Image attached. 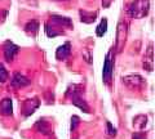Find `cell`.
<instances>
[{
	"label": "cell",
	"mask_w": 155,
	"mask_h": 139,
	"mask_svg": "<svg viewBox=\"0 0 155 139\" xmlns=\"http://www.w3.org/2000/svg\"><path fill=\"white\" fill-rule=\"evenodd\" d=\"M66 97H69L71 99V103L74 106L79 107L80 109H83L85 113H89L91 109L89 106L87 104V102L84 100V98L81 97V88L79 85H71L66 92Z\"/></svg>",
	"instance_id": "1"
},
{
	"label": "cell",
	"mask_w": 155,
	"mask_h": 139,
	"mask_svg": "<svg viewBox=\"0 0 155 139\" xmlns=\"http://www.w3.org/2000/svg\"><path fill=\"white\" fill-rule=\"evenodd\" d=\"M150 11V0H134L128 8V14L132 18H143Z\"/></svg>",
	"instance_id": "2"
},
{
	"label": "cell",
	"mask_w": 155,
	"mask_h": 139,
	"mask_svg": "<svg viewBox=\"0 0 155 139\" xmlns=\"http://www.w3.org/2000/svg\"><path fill=\"white\" fill-rule=\"evenodd\" d=\"M113 74H114V50H110L106 54V58L104 62V70H102V77L105 84H110L113 80Z\"/></svg>",
	"instance_id": "3"
},
{
	"label": "cell",
	"mask_w": 155,
	"mask_h": 139,
	"mask_svg": "<svg viewBox=\"0 0 155 139\" xmlns=\"http://www.w3.org/2000/svg\"><path fill=\"white\" fill-rule=\"evenodd\" d=\"M125 39H127V23L120 21L118 23V30H116V52H122L125 44Z\"/></svg>",
	"instance_id": "4"
},
{
	"label": "cell",
	"mask_w": 155,
	"mask_h": 139,
	"mask_svg": "<svg viewBox=\"0 0 155 139\" xmlns=\"http://www.w3.org/2000/svg\"><path fill=\"white\" fill-rule=\"evenodd\" d=\"M122 80H123V84L127 85L130 89H140L145 84L143 77L140 75H128V76H124Z\"/></svg>",
	"instance_id": "5"
},
{
	"label": "cell",
	"mask_w": 155,
	"mask_h": 139,
	"mask_svg": "<svg viewBox=\"0 0 155 139\" xmlns=\"http://www.w3.org/2000/svg\"><path fill=\"white\" fill-rule=\"evenodd\" d=\"M19 52V46L16 45L12 41H7L5 45H4V57H5V61L12 62L14 59V57L18 54Z\"/></svg>",
	"instance_id": "6"
},
{
	"label": "cell",
	"mask_w": 155,
	"mask_h": 139,
	"mask_svg": "<svg viewBox=\"0 0 155 139\" xmlns=\"http://www.w3.org/2000/svg\"><path fill=\"white\" fill-rule=\"evenodd\" d=\"M40 106V102H39L38 98H34V99H26L25 102L22 104V111H23V115L27 117L32 115L35 112V109Z\"/></svg>",
	"instance_id": "7"
},
{
	"label": "cell",
	"mask_w": 155,
	"mask_h": 139,
	"mask_svg": "<svg viewBox=\"0 0 155 139\" xmlns=\"http://www.w3.org/2000/svg\"><path fill=\"white\" fill-rule=\"evenodd\" d=\"M70 54H71V44L69 41H66L65 44L60 45L56 50V58L58 61H65Z\"/></svg>",
	"instance_id": "8"
},
{
	"label": "cell",
	"mask_w": 155,
	"mask_h": 139,
	"mask_svg": "<svg viewBox=\"0 0 155 139\" xmlns=\"http://www.w3.org/2000/svg\"><path fill=\"white\" fill-rule=\"evenodd\" d=\"M11 84H12V86H14V88H23V86L30 85V80H28L26 76L21 75L19 72H16L13 75Z\"/></svg>",
	"instance_id": "9"
},
{
	"label": "cell",
	"mask_w": 155,
	"mask_h": 139,
	"mask_svg": "<svg viewBox=\"0 0 155 139\" xmlns=\"http://www.w3.org/2000/svg\"><path fill=\"white\" fill-rule=\"evenodd\" d=\"M51 21L57 25L58 27H66V28H71L72 27V21L69 17H62V16H56L53 14L51 16Z\"/></svg>",
	"instance_id": "10"
},
{
	"label": "cell",
	"mask_w": 155,
	"mask_h": 139,
	"mask_svg": "<svg viewBox=\"0 0 155 139\" xmlns=\"http://www.w3.org/2000/svg\"><path fill=\"white\" fill-rule=\"evenodd\" d=\"M0 113L3 116H12L13 115V106L11 98H4L0 100Z\"/></svg>",
	"instance_id": "11"
},
{
	"label": "cell",
	"mask_w": 155,
	"mask_h": 139,
	"mask_svg": "<svg viewBox=\"0 0 155 139\" xmlns=\"http://www.w3.org/2000/svg\"><path fill=\"white\" fill-rule=\"evenodd\" d=\"M143 68L149 71V72L153 71V45L151 44L149 45L147 54L143 57Z\"/></svg>",
	"instance_id": "12"
},
{
	"label": "cell",
	"mask_w": 155,
	"mask_h": 139,
	"mask_svg": "<svg viewBox=\"0 0 155 139\" xmlns=\"http://www.w3.org/2000/svg\"><path fill=\"white\" fill-rule=\"evenodd\" d=\"M80 21L84 23H92L96 21L97 17V12H87V11H80Z\"/></svg>",
	"instance_id": "13"
},
{
	"label": "cell",
	"mask_w": 155,
	"mask_h": 139,
	"mask_svg": "<svg viewBox=\"0 0 155 139\" xmlns=\"http://www.w3.org/2000/svg\"><path fill=\"white\" fill-rule=\"evenodd\" d=\"M25 31L28 33V35H32V36H35L38 31H39V22L36 20H31V21H28L26 23V26H25Z\"/></svg>",
	"instance_id": "14"
},
{
	"label": "cell",
	"mask_w": 155,
	"mask_h": 139,
	"mask_svg": "<svg viewBox=\"0 0 155 139\" xmlns=\"http://www.w3.org/2000/svg\"><path fill=\"white\" fill-rule=\"evenodd\" d=\"M106 32H107V20H106V18H102L100 22V25L96 28V35L98 37H102Z\"/></svg>",
	"instance_id": "15"
},
{
	"label": "cell",
	"mask_w": 155,
	"mask_h": 139,
	"mask_svg": "<svg viewBox=\"0 0 155 139\" xmlns=\"http://www.w3.org/2000/svg\"><path fill=\"white\" fill-rule=\"evenodd\" d=\"M36 129L39 131L44 133V134L49 133V126H48V124L45 122V120H39V121L36 122Z\"/></svg>",
	"instance_id": "16"
},
{
	"label": "cell",
	"mask_w": 155,
	"mask_h": 139,
	"mask_svg": "<svg viewBox=\"0 0 155 139\" xmlns=\"http://www.w3.org/2000/svg\"><path fill=\"white\" fill-rule=\"evenodd\" d=\"M8 71L7 68L4 67L3 63H0V83H5V81L8 80Z\"/></svg>",
	"instance_id": "17"
},
{
	"label": "cell",
	"mask_w": 155,
	"mask_h": 139,
	"mask_svg": "<svg viewBox=\"0 0 155 139\" xmlns=\"http://www.w3.org/2000/svg\"><path fill=\"white\" fill-rule=\"evenodd\" d=\"M106 128H107V135L109 137H115L116 135V129L113 125H111L110 121L106 122Z\"/></svg>",
	"instance_id": "18"
},
{
	"label": "cell",
	"mask_w": 155,
	"mask_h": 139,
	"mask_svg": "<svg viewBox=\"0 0 155 139\" xmlns=\"http://www.w3.org/2000/svg\"><path fill=\"white\" fill-rule=\"evenodd\" d=\"M78 124H79V117L78 116H72L71 117V126H70V130L71 131H74L76 126H78Z\"/></svg>",
	"instance_id": "19"
},
{
	"label": "cell",
	"mask_w": 155,
	"mask_h": 139,
	"mask_svg": "<svg viewBox=\"0 0 155 139\" xmlns=\"http://www.w3.org/2000/svg\"><path fill=\"white\" fill-rule=\"evenodd\" d=\"M132 139H146V135H143L142 133H134L132 135Z\"/></svg>",
	"instance_id": "20"
},
{
	"label": "cell",
	"mask_w": 155,
	"mask_h": 139,
	"mask_svg": "<svg viewBox=\"0 0 155 139\" xmlns=\"http://www.w3.org/2000/svg\"><path fill=\"white\" fill-rule=\"evenodd\" d=\"M111 2H113V0H102V5H104V8H109V7H110V4H111Z\"/></svg>",
	"instance_id": "21"
},
{
	"label": "cell",
	"mask_w": 155,
	"mask_h": 139,
	"mask_svg": "<svg viewBox=\"0 0 155 139\" xmlns=\"http://www.w3.org/2000/svg\"><path fill=\"white\" fill-rule=\"evenodd\" d=\"M64 2H67V0H64Z\"/></svg>",
	"instance_id": "22"
}]
</instances>
